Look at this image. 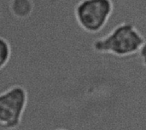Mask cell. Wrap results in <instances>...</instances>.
Here are the masks:
<instances>
[{"label":"cell","instance_id":"6da1fadb","mask_svg":"<svg viewBox=\"0 0 146 130\" xmlns=\"http://www.w3.org/2000/svg\"><path fill=\"white\" fill-rule=\"evenodd\" d=\"M146 44L145 32L136 24L125 21L117 24L107 34L92 42V49L98 54L125 57L138 53Z\"/></svg>","mask_w":146,"mask_h":130},{"label":"cell","instance_id":"7a4b0ae2","mask_svg":"<svg viewBox=\"0 0 146 130\" xmlns=\"http://www.w3.org/2000/svg\"><path fill=\"white\" fill-rule=\"evenodd\" d=\"M114 11L113 0H80L74 9V18L80 27L91 34L103 31Z\"/></svg>","mask_w":146,"mask_h":130},{"label":"cell","instance_id":"3957f363","mask_svg":"<svg viewBox=\"0 0 146 130\" xmlns=\"http://www.w3.org/2000/svg\"><path fill=\"white\" fill-rule=\"evenodd\" d=\"M27 102L26 89L15 85L0 94V123L5 129L19 126Z\"/></svg>","mask_w":146,"mask_h":130},{"label":"cell","instance_id":"277c9868","mask_svg":"<svg viewBox=\"0 0 146 130\" xmlns=\"http://www.w3.org/2000/svg\"><path fill=\"white\" fill-rule=\"evenodd\" d=\"M9 10L18 20H27L35 13L36 3L34 0H9Z\"/></svg>","mask_w":146,"mask_h":130},{"label":"cell","instance_id":"5b68a950","mask_svg":"<svg viewBox=\"0 0 146 130\" xmlns=\"http://www.w3.org/2000/svg\"><path fill=\"white\" fill-rule=\"evenodd\" d=\"M12 55L10 43L3 37L0 36V70L3 69L9 62Z\"/></svg>","mask_w":146,"mask_h":130},{"label":"cell","instance_id":"8992f818","mask_svg":"<svg viewBox=\"0 0 146 130\" xmlns=\"http://www.w3.org/2000/svg\"><path fill=\"white\" fill-rule=\"evenodd\" d=\"M56 130H65V129H56Z\"/></svg>","mask_w":146,"mask_h":130}]
</instances>
